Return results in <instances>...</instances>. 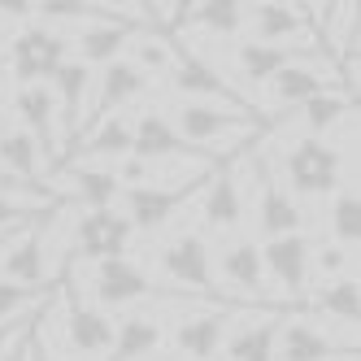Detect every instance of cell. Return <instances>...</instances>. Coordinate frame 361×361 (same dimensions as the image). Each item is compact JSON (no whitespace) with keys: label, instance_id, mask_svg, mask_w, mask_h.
I'll list each match as a JSON object with an SVG mask.
<instances>
[{"label":"cell","instance_id":"31","mask_svg":"<svg viewBox=\"0 0 361 361\" xmlns=\"http://www.w3.org/2000/svg\"><path fill=\"white\" fill-rule=\"evenodd\" d=\"M70 196L74 200H83L87 209H109V204L122 196V183H118V174L109 170V166H87V161H79L70 170Z\"/></svg>","mask_w":361,"mask_h":361},{"label":"cell","instance_id":"27","mask_svg":"<svg viewBox=\"0 0 361 361\" xmlns=\"http://www.w3.org/2000/svg\"><path fill=\"white\" fill-rule=\"evenodd\" d=\"M135 35V27H126V22H87V27H74V48H79V57L87 70L92 66H109L118 61V53L126 48V39Z\"/></svg>","mask_w":361,"mask_h":361},{"label":"cell","instance_id":"6","mask_svg":"<svg viewBox=\"0 0 361 361\" xmlns=\"http://www.w3.org/2000/svg\"><path fill=\"white\" fill-rule=\"evenodd\" d=\"M266 87H270L274 105H305V100H314L322 92H348L357 100V87L344 79V70L331 57H296V61L283 66Z\"/></svg>","mask_w":361,"mask_h":361},{"label":"cell","instance_id":"19","mask_svg":"<svg viewBox=\"0 0 361 361\" xmlns=\"http://www.w3.org/2000/svg\"><path fill=\"white\" fill-rule=\"evenodd\" d=\"M218 270L231 288L240 292L244 309L252 305H274L270 300V288H266V270H262V252H257L252 240H231L222 252H218Z\"/></svg>","mask_w":361,"mask_h":361},{"label":"cell","instance_id":"13","mask_svg":"<svg viewBox=\"0 0 361 361\" xmlns=\"http://www.w3.org/2000/svg\"><path fill=\"white\" fill-rule=\"evenodd\" d=\"M335 357H357V348L331 340L318 322H309L300 314H283L274 361H335Z\"/></svg>","mask_w":361,"mask_h":361},{"label":"cell","instance_id":"23","mask_svg":"<svg viewBox=\"0 0 361 361\" xmlns=\"http://www.w3.org/2000/svg\"><path fill=\"white\" fill-rule=\"evenodd\" d=\"M48 92H53L57 100V118L66 126V140H74L83 131V109H87V92H92V70L83 61H66L53 83H48Z\"/></svg>","mask_w":361,"mask_h":361},{"label":"cell","instance_id":"40","mask_svg":"<svg viewBox=\"0 0 361 361\" xmlns=\"http://www.w3.org/2000/svg\"><path fill=\"white\" fill-rule=\"evenodd\" d=\"M22 231H27V226H22ZM22 231H5V235H0V252H5V248H9V244L22 235Z\"/></svg>","mask_w":361,"mask_h":361},{"label":"cell","instance_id":"32","mask_svg":"<svg viewBox=\"0 0 361 361\" xmlns=\"http://www.w3.org/2000/svg\"><path fill=\"white\" fill-rule=\"evenodd\" d=\"M314 309L326 318H335L340 326H353L357 331V314H361V292H357V274H344V279H326L322 292H314Z\"/></svg>","mask_w":361,"mask_h":361},{"label":"cell","instance_id":"1","mask_svg":"<svg viewBox=\"0 0 361 361\" xmlns=\"http://www.w3.org/2000/svg\"><path fill=\"white\" fill-rule=\"evenodd\" d=\"M170 87L178 96H188L192 105H209L218 114H231V118H248V122H266L262 109L252 105L244 92H235L222 74L214 70V61H204L192 44H174V70L166 74Z\"/></svg>","mask_w":361,"mask_h":361},{"label":"cell","instance_id":"25","mask_svg":"<svg viewBox=\"0 0 361 361\" xmlns=\"http://www.w3.org/2000/svg\"><path fill=\"white\" fill-rule=\"evenodd\" d=\"M0 170L22 178V188H48V161L22 126H0Z\"/></svg>","mask_w":361,"mask_h":361},{"label":"cell","instance_id":"9","mask_svg":"<svg viewBox=\"0 0 361 361\" xmlns=\"http://www.w3.org/2000/svg\"><path fill=\"white\" fill-rule=\"evenodd\" d=\"M248 170L257 174V235L262 240L296 235V231L305 226V209L292 200V192L283 188V178L270 170L266 157H252Z\"/></svg>","mask_w":361,"mask_h":361},{"label":"cell","instance_id":"39","mask_svg":"<svg viewBox=\"0 0 361 361\" xmlns=\"http://www.w3.org/2000/svg\"><path fill=\"white\" fill-rule=\"evenodd\" d=\"M22 361H57V357L48 353V348H44V340L31 331V335H27V344H22Z\"/></svg>","mask_w":361,"mask_h":361},{"label":"cell","instance_id":"36","mask_svg":"<svg viewBox=\"0 0 361 361\" xmlns=\"http://www.w3.org/2000/svg\"><path fill=\"white\" fill-rule=\"evenodd\" d=\"M48 300V288L35 292V288H18V283L0 279V322H13V318H27V314H39Z\"/></svg>","mask_w":361,"mask_h":361},{"label":"cell","instance_id":"18","mask_svg":"<svg viewBox=\"0 0 361 361\" xmlns=\"http://www.w3.org/2000/svg\"><path fill=\"white\" fill-rule=\"evenodd\" d=\"M240 309L235 305H218V309H204V314H192L174 326V348L183 353L188 361H214L226 344V331H231V318Z\"/></svg>","mask_w":361,"mask_h":361},{"label":"cell","instance_id":"4","mask_svg":"<svg viewBox=\"0 0 361 361\" xmlns=\"http://www.w3.org/2000/svg\"><path fill=\"white\" fill-rule=\"evenodd\" d=\"M283 178H288V192L292 200H322L331 192H340L344 183V157L340 148L326 144V140H296L288 148V157H283Z\"/></svg>","mask_w":361,"mask_h":361},{"label":"cell","instance_id":"42","mask_svg":"<svg viewBox=\"0 0 361 361\" xmlns=\"http://www.w3.org/2000/svg\"><path fill=\"white\" fill-rule=\"evenodd\" d=\"M9 44V27H5V22H0V48H5Z\"/></svg>","mask_w":361,"mask_h":361},{"label":"cell","instance_id":"3","mask_svg":"<svg viewBox=\"0 0 361 361\" xmlns=\"http://www.w3.org/2000/svg\"><path fill=\"white\" fill-rule=\"evenodd\" d=\"M66 61H70V39L57 27L27 22V27L9 39V79L18 87H48Z\"/></svg>","mask_w":361,"mask_h":361},{"label":"cell","instance_id":"15","mask_svg":"<svg viewBox=\"0 0 361 361\" xmlns=\"http://www.w3.org/2000/svg\"><path fill=\"white\" fill-rule=\"evenodd\" d=\"M13 114H18V126L44 152V161L53 166L61 157V131H57V100H53V92L48 87H18L13 92Z\"/></svg>","mask_w":361,"mask_h":361},{"label":"cell","instance_id":"26","mask_svg":"<svg viewBox=\"0 0 361 361\" xmlns=\"http://www.w3.org/2000/svg\"><path fill=\"white\" fill-rule=\"evenodd\" d=\"M61 204V196L53 188H31L22 192V183H0V235L5 231H22L31 226L39 214H53Z\"/></svg>","mask_w":361,"mask_h":361},{"label":"cell","instance_id":"11","mask_svg":"<svg viewBox=\"0 0 361 361\" xmlns=\"http://www.w3.org/2000/svg\"><path fill=\"white\" fill-rule=\"evenodd\" d=\"M288 309L279 305H252L240 309V331L226 335V361H274V344H279V326Z\"/></svg>","mask_w":361,"mask_h":361},{"label":"cell","instance_id":"24","mask_svg":"<svg viewBox=\"0 0 361 361\" xmlns=\"http://www.w3.org/2000/svg\"><path fill=\"white\" fill-rule=\"evenodd\" d=\"M166 344V326L161 318L152 314H126L114 326V344L100 361H144V357H157V348Z\"/></svg>","mask_w":361,"mask_h":361},{"label":"cell","instance_id":"14","mask_svg":"<svg viewBox=\"0 0 361 361\" xmlns=\"http://www.w3.org/2000/svg\"><path fill=\"white\" fill-rule=\"evenodd\" d=\"M248 22H252V39L257 44H274V48H300L292 39H305V48H318V31L309 27L305 5H248ZM300 57H314V53H300Z\"/></svg>","mask_w":361,"mask_h":361},{"label":"cell","instance_id":"34","mask_svg":"<svg viewBox=\"0 0 361 361\" xmlns=\"http://www.w3.org/2000/svg\"><path fill=\"white\" fill-rule=\"evenodd\" d=\"M126 48H131V57H126V61H131L135 70H144L148 79H152V74H161V79H166V74L174 70V44L166 35L135 31L131 39H126Z\"/></svg>","mask_w":361,"mask_h":361},{"label":"cell","instance_id":"8","mask_svg":"<svg viewBox=\"0 0 361 361\" xmlns=\"http://www.w3.org/2000/svg\"><path fill=\"white\" fill-rule=\"evenodd\" d=\"M244 174H248V157H231L226 166L209 170L204 178V200H200V218L214 235H226V231H240L244 222Z\"/></svg>","mask_w":361,"mask_h":361},{"label":"cell","instance_id":"28","mask_svg":"<svg viewBox=\"0 0 361 361\" xmlns=\"http://www.w3.org/2000/svg\"><path fill=\"white\" fill-rule=\"evenodd\" d=\"M296 57L300 53H292V48H274V44H257V39H235V44H231V61H235L240 79L252 83V87H266L274 74L288 61H296Z\"/></svg>","mask_w":361,"mask_h":361},{"label":"cell","instance_id":"33","mask_svg":"<svg viewBox=\"0 0 361 361\" xmlns=\"http://www.w3.org/2000/svg\"><path fill=\"white\" fill-rule=\"evenodd\" d=\"M353 109H357V100H353L348 92H322V96H314V100H305V105H300L305 135H309V140H322L331 126H340Z\"/></svg>","mask_w":361,"mask_h":361},{"label":"cell","instance_id":"12","mask_svg":"<svg viewBox=\"0 0 361 361\" xmlns=\"http://www.w3.org/2000/svg\"><path fill=\"white\" fill-rule=\"evenodd\" d=\"M92 296H96V309H126L135 300H148L152 296V274L140 270L131 257H114V262H96L92 266Z\"/></svg>","mask_w":361,"mask_h":361},{"label":"cell","instance_id":"2","mask_svg":"<svg viewBox=\"0 0 361 361\" xmlns=\"http://www.w3.org/2000/svg\"><path fill=\"white\" fill-rule=\"evenodd\" d=\"M170 122H174L178 140L192 152H200V157H240V148H248L266 131V122L231 118V114H218L209 105H192V100H183Z\"/></svg>","mask_w":361,"mask_h":361},{"label":"cell","instance_id":"45","mask_svg":"<svg viewBox=\"0 0 361 361\" xmlns=\"http://www.w3.org/2000/svg\"><path fill=\"white\" fill-rule=\"evenodd\" d=\"M144 361H166V357H144Z\"/></svg>","mask_w":361,"mask_h":361},{"label":"cell","instance_id":"22","mask_svg":"<svg viewBox=\"0 0 361 361\" xmlns=\"http://www.w3.org/2000/svg\"><path fill=\"white\" fill-rule=\"evenodd\" d=\"M148 74L135 70L126 57L100 66V79H96V118H109V114H122L131 100H140L148 92Z\"/></svg>","mask_w":361,"mask_h":361},{"label":"cell","instance_id":"30","mask_svg":"<svg viewBox=\"0 0 361 361\" xmlns=\"http://www.w3.org/2000/svg\"><path fill=\"white\" fill-rule=\"evenodd\" d=\"M79 152L92 161H109V157H131V114H109L96 118V126L87 131V140L79 144Z\"/></svg>","mask_w":361,"mask_h":361},{"label":"cell","instance_id":"16","mask_svg":"<svg viewBox=\"0 0 361 361\" xmlns=\"http://www.w3.org/2000/svg\"><path fill=\"white\" fill-rule=\"evenodd\" d=\"M66 344H70V353L92 357V361H100V353H109V344H114L109 314L87 305L74 288H66Z\"/></svg>","mask_w":361,"mask_h":361},{"label":"cell","instance_id":"17","mask_svg":"<svg viewBox=\"0 0 361 361\" xmlns=\"http://www.w3.org/2000/svg\"><path fill=\"white\" fill-rule=\"evenodd\" d=\"M196 188L200 183H188V188H122V218L140 235H152V231H161L174 218V209L188 196H196Z\"/></svg>","mask_w":361,"mask_h":361},{"label":"cell","instance_id":"38","mask_svg":"<svg viewBox=\"0 0 361 361\" xmlns=\"http://www.w3.org/2000/svg\"><path fill=\"white\" fill-rule=\"evenodd\" d=\"M35 318L39 314H27V318H13V322H0V361H5L22 340H27V335L35 331Z\"/></svg>","mask_w":361,"mask_h":361},{"label":"cell","instance_id":"43","mask_svg":"<svg viewBox=\"0 0 361 361\" xmlns=\"http://www.w3.org/2000/svg\"><path fill=\"white\" fill-rule=\"evenodd\" d=\"M22 344H27V340H22ZM22 344H18V348H13V353L5 357V361H22Z\"/></svg>","mask_w":361,"mask_h":361},{"label":"cell","instance_id":"41","mask_svg":"<svg viewBox=\"0 0 361 361\" xmlns=\"http://www.w3.org/2000/svg\"><path fill=\"white\" fill-rule=\"evenodd\" d=\"M5 92H9V70L0 66V96H5Z\"/></svg>","mask_w":361,"mask_h":361},{"label":"cell","instance_id":"5","mask_svg":"<svg viewBox=\"0 0 361 361\" xmlns=\"http://www.w3.org/2000/svg\"><path fill=\"white\" fill-rule=\"evenodd\" d=\"M262 270H266V283H274V305L288 309V305H300L305 292H309V262H314V240L296 231V235H279V240H266L262 248Z\"/></svg>","mask_w":361,"mask_h":361},{"label":"cell","instance_id":"37","mask_svg":"<svg viewBox=\"0 0 361 361\" xmlns=\"http://www.w3.org/2000/svg\"><path fill=\"white\" fill-rule=\"evenodd\" d=\"M348 266H357V252H348V248H340V244H326V248L314 252V262H309V274L326 283V279H344Z\"/></svg>","mask_w":361,"mask_h":361},{"label":"cell","instance_id":"29","mask_svg":"<svg viewBox=\"0 0 361 361\" xmlns=\"http://www.w3.org/2000/svg\"><path fill=\"white\" fill-rule=\"evenodd\" d=\"M183 22L196 27V31H204V35L235 39L248 27V5H240V0H200V5H188Z\"/></svg>","mask_w":361,"mask_h":361},{"label":"cell","instance_id":"7","mask_svg":"<svg viewBox=\"0 0 361 361\" xmlns=\"http://www.w3.org/2000/svg\"><path fill=\"white\" fill-rule=\"evenodd\" d=\"M157 270L166 283H178V288H192L200 296L214 300V248L200 231H183L174 235L161 252H157Z\"/></svg>","mask_w":361,"mask_h":361},{"label":"cell","instance_id":"44","mask_svg":"<svg viewBox=\"0 0 361 361\" xmlns=\"http://www.w3.org/2000/svg\"><path fill=\"white\" fill-rule=\"evenodd\" d=\"M335 361H357V357H335Z\"/></svg>","mask_w":361,"mask_h":361},{"label":"cell","instance_id":"20","mask_svg":"<svg viewBox=\"0 0 361 361\" xmlns=\"http://www.w3.org/2000/svg\"><path fill=\"white\" fill-rule=\"evenodd\" d=\"M131 157L135 161H174V157H200L178 140L174 122L161 109H140L131 118Z\"/></svg>","mask_w":361,"mask_h":361},{"label":"cell","instance_id":"10","mask_svg":"<svg viewBox=\"0 0 361 361\" xmlns=\"http://www.w3.org/2000/svg\"><path fill=\"white\" fill-rule=\"evenodd\" d=\"M135 231L131 222L122 218L118 204H109V209H83L79 222H74V248H79L83 262H114V257H126V248H131Z\"/></svg>","mask_w":361,"mask_h":361},{"label":"cell","instance_id":"35","mask_svg":"<svg viewBox=\"0 0 361 361\" xmlns=\"http://www.w3.org/2000/svg\"><path fill=\"white\" fill-rule=\"evenodd\" d=\"M331 235H335V244H340V248L357 252V240H361V196H357V183L335 192V204H331Z\"/></svg>","mask_w":361,"mask_h":361},{"label":"cell","instance_id":"21","mask_svg":"<svg viewBox=\"0 0 361 361\" xmlns=\"http://www.w3.org/2000/svg\"><path fill=\"white\" fill-rule=\"evenodd\" d=\"M0 279L18 283V288H48V252H44V235L35 226H27L22 235L0 252Z\"/></svg>","mask_w":361,"mask_h":361}]
</instances>
